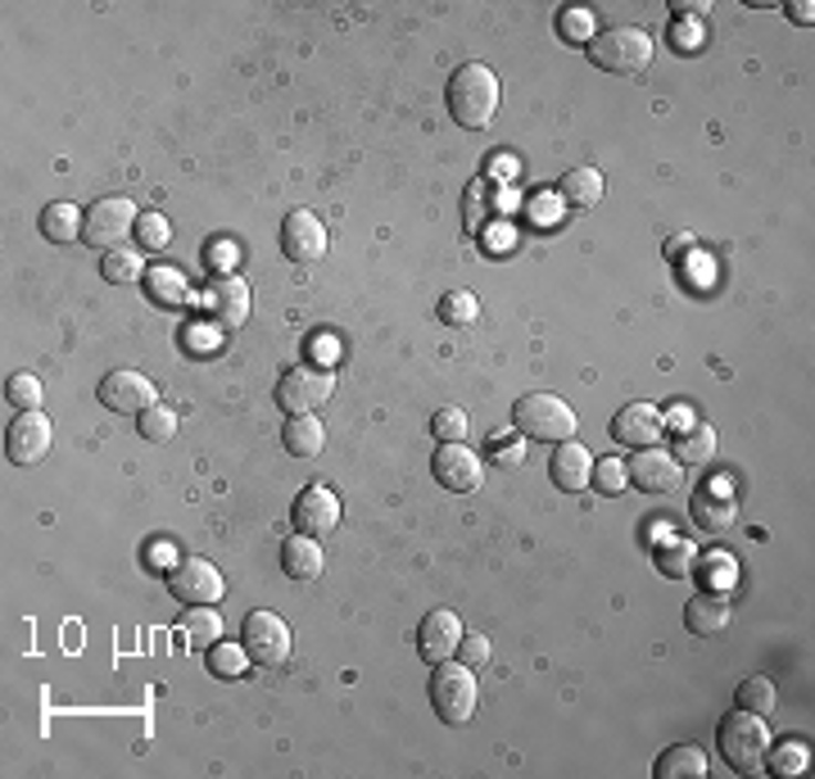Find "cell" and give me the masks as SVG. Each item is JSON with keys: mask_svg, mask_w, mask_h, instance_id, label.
Instances as JSON below:
<instances>
[{"mask_svg": "<svg viewBox=\"0 0 815 779\" xmlns=\"http://www.w3.org/2000/svg\"><path fill=\"white\" fill-rule=\"evenodd\" d=\"M689 246H693V236H689V231H680V236H670V259H680V255H685Z\"/></svg>", "mask_w": 815, "mask_h": 779, "instance_id": "47", "label": "cell"}, {"mask_svg": "<svg viewBox=\"0 0 815 779\" xmlns=\"http://www.w3.org/2000/svg\"><path fill=\"white\" fill-rule=\"evenodd\" d=\"M494 463H503V467H521L525 463V449H521L516 435H499V440H494Z\"/></svg>", "mask_w": 815, "mask_h": 779, "instance_id": "44", "label": "cell"}, {"mask_svg": "<svg viewBox=\"0 0 815 779\" xmlns=\"http://www.w3.org/2000/svg\"><path fill=\"white\" fill-rule=\"evenodd\" d=\"M666 435V417L657 404H626L612 417V440L630 445V449H652Z\"/></svg>", "mask_w": 815, "mask_h": 779, "instance_id": "15", "label": "cell"}, {"mask_svg": "<svg viewBox=\"0 0 815 779\" xmlns=\"http://www.w3.org/2000/svg\"><path fill=\"white\" fill-rule=\"evenodd\" d=\"M281 255L291 263H317L326 255V227L309 209H291L281 218Z\"/></svg>", "mask_w": 815, "mask_h": 779, "instance_id": "12", "label": "cell"}, {"mask_svg": "<svg viewBox=\"0 0 815 779\" xmlns=\"http://www.w3.org/2000/svg\"><path fill=\"white\" fill-rule=\"evenodd\" d=\"M231 259H236L231 240H209V268H213V277H222L231 268Z\"/></svg>", "mask_w": 815, "mask_h": 779, "instance_id": "45", "label": "cell"}, {"mask_svg": "<svg viewBox=\"0 0 815 779\" xmlns=\"http://www.w3.org/2000/svg\"><path fill=\"white\" fill-rule=\"evenodd\" d=\"M440 318L449 326H471L476 318H481V304H476L471 290H449V295L440 300Z\"/></svg>", "mask_w": 815, "mask_h": 779, "instance_id": "37", "label": "cell"}, {"mask_svg": "<svg viewBox=\"0 0 815 779\" xmlns=\"http://www.w3.org/2000/svg\"><path fill=\"white\" fill-rule=\"evenodd\" d=\"M241 644L250 653V662L259 666H281L291 657V625H285L276 612H250L245 625H241Z\"/></svg>", "mask_w": 815, "mask_h": 779, "instance_id": "8", "label": "cell"}, {"mask_svg": "<svg viewBox=\"0 0 815 779\" xmlns=\"http://www.w3.org/2000/svg\"><path fill=\"white\" fill-rule=\"evenodd\" d=\"M670 458L680 467H702L715 458V430L707 422H693V426H680L676 440H670Z\"/></svg>", "mask_w": 815, "mask_h": 779, "instance_id": "22", "label": "cell"}, {"mask_svg": "<svg viewBox=\"0 0 815 779\" xmlns=\"http://www.w3.org/2000/svg\"><path fill=\"white\" fill-rule=\"evenodd\" d=\"M693 562H698V544L693 540H661L657 544V567L666 571V575H689L693 571Z\"/></svg>", "mask_w": 815, "mask_h": 779, "instance_id": "30", "label": "cell"}, {"mask_svg": "<svg viewBox=\"0 0 815 779\" xmlns=\"http://www.w3.org/2000/svg\"><path fill=\"white\" fill-rule=\"evenodd\" d=\"M245 662H250V653H245V644H213L209 648V671L218 675V679H236L245 671Z\"/></svg>", "mask_w": 815, "mask_h": 779, "instance_id": "36", "label": "cell"}, {"mask_svg": "<svg viewBox=\"0 0 815 779\" xmlns=\"http://www.w3.org/2000/svg\"><path fill=\"white\" fill-rule=\"evenodd\" d=\"M430 471H436V480L445 485V490H458V495L481 490V480H485L481 454H471L467 445H440V454H436V463H430Z\"/></svg>", "mask_w": 815, "mask_h": 779, "instance_id": "16", "label": "cell"}, {"mask_svg": "<svg viewBox=\"0 0 815 779\" xmlns=\"http://www.w3.org/2000/svg\"><path fill=\"white\" fill-rule=\"evenodd\" d=\"M730 621H734V607L721 590H707L685 607V625L693 630V635H721Z\"/></svg>", "mask_w": 815, "mask_h": 779, "instance_id": "21", "label": "cell"}, {"mask_svg": "<svg viewBox=\"0 0 815 779\" xmlns=\"http://www.w3.org/2000/svg\"><path fill=\"white\" fill-rule=\"evenodd\" d=\"M51 440H55V430H51V422H45L41 408L36 413H19L10 422V430H6V454H10V463L32 467V463H41L45 454H51Z\"/></svg>", "mask_w": 815, "mask_h": 779, "instance_id": "11", "label": "cell"}, {"mask_svg": "<svg viewBox=\"0 0 815 779\" xmlns=\"http://www.w3.org/2000/svg\"><path fill=\"white\" fill-rule=\"evenodd\" d=\"M462 222H467V231H481V222H485V186L481 181L467 186V214H462Z\"/></svg>", "mask_w": 815, "mask_h": 779, "instance_id": "42", "label": "cell"}, {"mask_svg": "<svg viewBox=\"0 0 815 779\" xmlns=\"http://www.w3.org/2000/svg\"><path fill=\"white\" fill-rule=\"evenodd\" d=\"M589 471H594V458H589V449H581V445H557V454H553V463H548V476H553V485L557 490H566V495H581L585 485H589Z\"/></svg>", "mask_w": 815, "mask_h": 779, "instance_id": "20", "label": "cell"}, {"mask_svg": "<svg viewBox=\"0 0 815 779\" xmlns=\"http://www.w3.org/2000/svg\"><path fill=\"white\" fill-rule=\"evenodd\" d=\"M150 295H155L159 304H186V300H190V285L181 281V272L159 268V272H150Z\"/></svg>", "mask_w": 815, "mask_h": 779, "instance_id": "38", "label": "cell"}, {"mask_svg": "<svg viewBox=\"0 0 815 779\" xmlns=\"http://www.w3.org/2000/svg\"><path fill=\"white\" fill-rule=\"evenodd\" d=\"M765 766H771L780 779H793L811 766V748L802 739H784V744H771V752H765Z\"/></svg>", "mask_w": 815, "mask_h": 779, "instance_id": "29", "label": "cell"}, {"mask_svg": "<svg viewBox=\"0 0 815 779\" xmlns=\"http://www.w3.org/2000/svg\"><path fill=\"white\" fill-rule=\"evenodd\" d=\"M291 521H295L300 534H313V540L335 534V526H341V499H335L326 485H309V490L295 499V508H291Z\"/></svg>", "mask_w": 815, "mask_h": 779, "instance_id": "17", "label": "cell"}, {"mask_svg": "<svg viewBox=\"0 0 815 779\" xmlns=\"http://www.w3.org/2000/svg\"><path fill=\"white\" fill-rule=\"evenodd\" d=\"M598 23H594V14L589 10H562V37L566 41H581V45H589L598 32H594Z\"/></svg>", "mask_w": 815, "mask_h": 779, "instance_id": "41", "label": "cell"}, {"mask_svg": "<svg viewBox=\"0 0 815 779\" xmlns=\"http://www.w3.org/2000/svg\"><path fill=\"white\" fill-rule=\"evenodd\" d=\"M281 440H285V449H291L295 458H317L322 445H326V426H322L313 413H300V417L285 422Z\"/></svg>", "mask_w": 815, "mask_h": 779, "instance_id": "24", "label": "cell"}, {"mask_svg": "<svg viewBox=\"0 0 815 779\" xmlns=\"http://www.w3.org/2000/svg\"><path fill=\"white\" fill-rule=\"evenodd\" d=\"M136 430L146 435L150 445H164V440H173V435H177V413L168 404H150L146 413H136Z\"/></svg>", "mask_w": 815, "mask_h": 779, "instance_id": "31", "label": "cell"}, {"mask_svg": "<svg viewBox=\"0 0 815 779\" xmlns=\"http://www.w3.org/2000/svg\"><path fill=\"white\" fill-rule=\"evenodd\" d=\"M458 657H462L471 671H476V666H485V662H490V640H485V635H462Z\"/></svg>", "mask_w": 815, "mask_h": 779, "instance_id": "43", "label": "cell"}, {"mask_svg": "<svg viewBox=\"0 0 815 779\" xmlns=\"http://www.w3.org/2000/svg\"><path fill=\"white\" fill-rule=\"evenodd\" d=\"M788 14H793L797 23H811V19H815V10H811V6H802V0H793V6H788Z\"/></svg>", "mask_w": 815, "mask_h": 779, "instance_id": "49", "label": "cell"}, {"mask_svg": "<svg viewBox=\"0 0 815 779\" xmlns=\"http://www.w3.org/2000/svg\"><path fill=\"white\" fill-rule=\"evenodd\" d=\"M6 399H10L19 413H36L41 399H45V390H41V381H36L32 372H19V376L6 381Z\"/></svg>", "mask_w": 815, "mask_h": 779, "instance_id": "34", "label": "cell"}, {"mask_svg": "<svg viewBox=\"0 0 815 779\" xmlns=\"http://www.w3.org/2000/svg\"><path fill=\"white\" fill-rule=\"evenodd\" d=\"M136 240H140L146 250H164L168 240H173V222H168L164 214H155V209L140 214V218H136Z\"/></svg>", "mask_w": 815, "mask_h": 779, "instance_id": "39", "label": "cell"}, {"mask_svg": "<svg viewBox=\"0 0 815 779\" xmlns=\"http://www.w3.org/2000/svg\"><path fill=\"white\" fill-rule=\"evenodd\" d=\"M341 359V345H331V340H317V363H335Z\"/></svg>", "mask_w": 815, "mask_h": 779, "instance_id": "48", "label": "cell"}, {"mask_svg": "<svg viewBox=\"0 0 815 779\" xmlns=\"http://www.w3.org/2000/svg\"><path fill=\"white\" fill-rule=\"evenodd\" d=\"M657 779H702L707 775V752L698 744H680V748H666L661 761L652 766Z\"/></svg>", "mask_w": 815, "mask_h": 779, "instance_id": "25", "label": "cell"}, {"mask_svg": "<svg viewBox=\"0 0 815 779\" xmlns=\"http://www.w3.org/2000/svg\"><path fill=\"white\" fill-rule=\"evenodd\" d=\"M281 571L291 575V580H317L322 575V549H317V540L313 534H291V540L281 544Z\"/></svg>", "mask_w": 815, "mask_h": 779, "instance_id": "23", "label": "cell"}, {"mask_svg": "<svg viewBox=\"0 0 815 779\" xmlns=\"http://www.w3.org/2000/svg\"><path fill=\"white\" fill-rule=\"evenodd\" d=\"M652 37L644 28H607L589 41V60L603 69V73H644L652 64Z\"/></svg>", "mask_w": 815, "mask_h": 779, "instance_id": "4", "label": "cell"}, {"mask_svg": "<svg viewBox=\"0 0 815 779\" xmlns=\"http://www.w3.org/2000/svg\"><path fill=\"white\" fill-rule=\"evenodd\" d=\"M626 476H630L635 490H644V495H670V490H676V485L685 480V467L652 445V449H639V454L626 463Z\"/></svg>", "mask_w": 815, "mask_h": 779, "instance_id": "14", "label": "cell"}, {"mask_svg": "<svg viewBox=\"0 0 815 779\" xmlns=\"http://www.w3.org/2000/svg\"><path fill=\"white\" fill-rule=\"evenodd\" d=\"M512 426L521 435H531V440H544V445H566L575 435V408L557 395H544V390H535V395H521L516 408H512Z\"/></svg>", "mask_w": 815, "mask_h": 779, "instance_id": "3", "label": "cell"}, {"mask_svg": "<svg viewBox=\"0 0 815 779\" xmlns=\"http://www.w3.org/2000/svg\"><path fill=\"white\" fill-rule=\"evenodd\" d=\"M476 698H481V689H476V675L467 662H440L436 675H430V707H436L449 725H467L471 712H476Z\"/></svg>", "mask_w": 815, "mask_h": 779, "instance_id": "5", "label": "cell"}, {"mask_svg": "<svg viewBox=\"0 0 815 779\" xmlns=\"http://www.w3.org/2000/svg\"><path fill=\"white\" fill-rule=\"evenodd\" d=\"M676 14H707V0H676Z\"/></svg>", "mask_w": 815, "mask_h": 779, "instance_id": "46", "label": "cell"}, {"mask_svg": "<svg viewBox=\"0 0 815 779\" xmlns=\"http://www.w3.org/2000/svg\"><path fill=\"white\" fill-rule=\"evenodd\" d=\"M181 640L190 644V648H213L218 640H222V616L213 612V607H190L186 616H181Z\"/></svg>", "mask_w": 815, "mask_h": 779, "instance_id": "28", "label": "cell"}, {"mask_svg": "<svg viewBox=\"0 0 815 779\" xmlns=\"http://www.w3.org/2000/svg\"><path fill=\"white\" fill-rule=\"evenodd\" d=\"M689 517H693L698 530H707V534H725V530L739 521V499L725 495V490H698L693 503H689Z\"/></svg>", "mask_w": 815, "mask_h": 779, "instance_id": "19", "label": "cell"}, {"mask_svg": "<svg viewBox=\"0 0 815 779\" xmlns=\"http://www.w3.org/2000/svg\"><path fill=\"white\" fill-rule=\"evenodd\" d=\"M331 390H335V381H331V372L326 367H309V363H300V367H291L281 381H276V404L291 413V417H300V413H317L326 399H331Z\"/></svg>", "mask_w": 815, "mask_h": 779, "instance_id": "7", "label": "cell"}, {"mask_svg": "<svg viewBox=\"0 0 815 779\" xmlns=\"http://www.w3.org/2000/svg\"><path fill=\"white\" fill-rule=\"evenodd\" d=\"M775 703H780V698H775V685H771L765 675H752V679H743V685H739V707H743V712L771 716Z\"/></svg>", "mask_w": 815, "mask_h": 779, "instance_id": "32", "label": "cell"}, {"mask_svg": "<svg viewBox=\"0 0 815 779\" xmlns=\"http://www.w3.org/2000/svg\"><path fill=\"white\" fill-rule=\"evenodd\" d=\"M82 222H86V214L77 205L60 200V205H51V209L41 214V236L55 240V246H73V240L82 236Z\"/></svg>", "mask_w": 815, "mask_h": 779, "instance_id": "27", "label": "cell"}, {"mask_svg": "<svg viewBox=\"0 0 815 779\" xmlns=\"http://www.w3.org/2000/svg\"><path fill=\"white\" fill-rule=\"evenodd\" d=\"M101 404L109 408V413H146L150 404H159V390H155V381L146 376V372H136V367H114V372H105V381H101Z\"/></svg>", "mask_w": 815, "mask_h": 779, "instance_id": "10", "label": "cell"}, {"mask_svg": "<svg viewBox=\"0 0 815 779\" xmlns=\"http://www.w3.org/2000/svg\"><path fill=\"white\" fill-rule=\"evenodd\" d=\"M589 485L603 495V499H612V495H620L630 485V476H626V463L620 458H594V471H589Z\"/></svg>", "mask_w": 815, "mask_h": 779, "instance_id": "33", "label": "cell"}, {"mask_svg": "<svg viewBox=\"0 0 815 779\" xmlns=\"http://www.w3.org/2000/svg\"><path fill=\"white\" fill-rule=\"evenodd\" d=\"M557 190H562V200L571 209H594L603 200V173L598 168H571V173H562Z\"/></svg>", "mask_w": 815, "mask_h": 779, "instance_id": "26", "label": "cell"}, {"mask_svg": "<svg viewBox=\"0 0 815 779\" xmlns=\"http://www.w3.org/2000/svg\"><path fill=\"white\" fill-rule=\"evenodd\" d=\"M458 644H462V621H458L449 607H436V612L421 616V625H417V653H421L430 666H440V662L458 657Z\"/></svg>", "mask_w": 815, "mask_h": 779, "instance_id": "13", "label": "cell"}, {"mask_svg": "<svg viewBox=\"0 0 815 779\" xmlns=\"http://www.w3.org/2000/svg\"><path fill=\"white\" fill-rule=\"evenodd\" d=\"M430 430L440 435V445H462V435L471 426H467V413L462 408H440L436 417H430Z\"/></svg>", "mask_w": 815, "mask_h": 779, "instance_id": "40", "label": "cell"}, {"mask_svg": "<svg viewBox=\"0 0 815 779\" xmlns=\"http://www.w3.org/2000/svg\"><path fill=\"white\" fill-rule=\"evenodd\" d=\"M101 277H105V281H114V285H123V281H136V277H140V255H136L132 246H118V250H109V255L101 259Z\"/></svg>", "mask_w": 815, "mask_h": 779, "instance_id": "35", "label": "cell"}, {"mask_svg": "<svg viewBox=\"0 0 815 779\" xmlns=\"http://www.w3.org/2000/svg\"><path fill=\"white\" fill-rule=\"evenodd\" d=\"M168 590H173V599L177 603H186V607H213L218 599H222V571L213 567V562H205V558H186V562H177L173 571H168Z\"/></svg>", "mask_w": 815, "mask_h": 779, "instance_id": "9", "label": "cell"}, {"mask_svg": "<svg viewBox=\"0 0 815 779\" xmlns=\"http://www.w3.org/2000/svg\"><path fill=\"white\" fill-rule=\"evenodd\" d=\"M449 114H453V123L458 127H467V132H481V127H490L494 123V114H499V77L485 69V64H458L453 69V77H449Z\"/></svg>", "mask_w": 815, "mask_h": 779, "instance_id": "1", "label": "cell"}, {"mask_svg": "<svg viewBox=\"0 0 815 779\" xmlns=\"http://www.w3.org/2000/svg\"><path fill=\"white\" fill-rule=\"evenodd\" d=\"M715 739H721V752H725V761L734 770H743V775L765 770V752H771V725H765V716L734 712V716L721 720Z\"/></svg>", "mask_w": 815, "mask_h": 779, "instance_id": "2", "label": "cell"}, {"mask_svg": "<svg viewBox=\"0 0 815 779\" xmlns=\"http://www.w3.org/2000/svg\"><path fill=\"white\" fill-rule=\"evenodd\" d=\"M205 309H209V318L218 326H241L250 318V285L236 277V272L213 277L209 290H205Z\"/></svg>", "mask_w": 815, "mask_h": 779, "instance_id": "18", "label": "cell"}, {"mask_svg": "<svg viewBox=\"0 0 815 779\" xmlns=\"http://www.w3.org/2000/svg\"><path fill=\"white\" fill-rule=\"evenodd\" d=\"M136 205L132 200H123V195H105V200H95L91 209H86V222H82V240L86 246H95V250H118L123 240L136 231Z\"/></svg>", "mask_w": 815, "mask_h": 779, "instance_id": "6", "label": "cell"}]
</instances>
